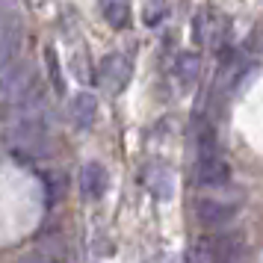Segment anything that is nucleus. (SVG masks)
I'll use <instances>...</instances> for the list:
<instances>
[{
	"label": "nucleus",
	"mask_w": 263,
	"mask_h": 263,
	"mask_svg": "<svg viewBox=\"0 0 263 263\" xmlns=\"http://www.w3.org/2000/svg\"><path fill=\"white\" fill-rule=\"evenodd\" d=\"M80 192H83L86 198H101L104 192L109 190V172L101 163H86L83 168H80Z\"/></svg>",
	"instance_id": "nucleus-7"
},
{
	"label": "nucleus",
	"mask_w": 263,
	"mask_h": 263,
	"mask_svg": "<svg viewBox=\"0 0 263 263\" xmlns=\"http://www.w3.org/2000/svg\"><path fill=\"white\" fill-rule=\"evenodd\" d=\"M21 39H24V30L18 15L9 9V3H0V68L15 60V53L21 50Z\"/></svg>",
	"instance_id": "nucleus-4"
},
{
	"label": "nucleus",
	"mask_w": 263,
	"mask_h": 263,
	"mask_svg": "<svg viewBox=\"0 0 263 263\" xmlns=\"http://www.w3.org/2000/svg\"><path fill=\"white\" fill-rule=\"evenodd\" d=\"M45 190H48V201L57 204L65 198V192H68V180H65V172L60 168H53V172H45Z\"/></svg>",
	"instance_id": "nucleus-12"
},
{
	"label": "nucleus",
	"mask_w": 263,
	"mask_h": 263,
	"mask_svg": "<svg viewBox=\"0 0 263 263\" xmlns=\"http://www.w3.org/2000/svg\"><path fill=\"white\" fill-rule=\"evenodd\" d=\"M195 157H198V183L219 186L228 180V163L219 151L216 133L204 121H198V133H195Z\"/></svg>",
	"instance_id": "nucleus-1"
},
{
	"label": "nucleus",
	"mask_w": 263,
	"mask_h": 263,
	"mask_svg": "<svg viewBox=\"0 0 263 263\" xmlns=\"http://www.w3.org/2000/svg\"><path fill=\"white\" fill-rule=\"evenodd\" d=\"M228 21L222 18V15H216V12H201L195 21H192V33H195V39L201 42L204 48H219L222 42H225V30Z\"/></svg>",
	"instance_id": "nucleus-6"
},
{
	"label": "nucleus",
	"mask_w": 263,
	"mask_h": 263,
	"mask_svg": "<svg viewBox=\"0 0 263 263\" xmlns=\"http://www.w3.org/2000/svg\"><path fill=\"white\" fill-rule=\"evenodd\" d=\"M33 80H36V74H33V68L24 65V62H9V65H3V68H0V107L9 104L15 95H21Z\"/></svg>",
	"instance_id": "nucleus-5"
},
{
	"label": "nucleus",
	"mask_w": 263,
	"mask_h": 263,
	"mask_svg": "<svg viewBox=\"0 0 263 263\" xmlns=\"http://www.w3.org/2000/svg\"><path fill=\"white\" fill-rule=\"evenodd\" d=\"M130 74H133V65L124 53H107L101 65H98V86L107 92V95H119L124 86L130 83Z\"/></svg>",
	"instance_id": "nucleus-2"
},
{
	"label": "nucleus",
	"mask_w": 263,
	"mask_h": 263,
	"mask_svg": "<svg viewBox=\"0 0 263 263\" xmlns=\"http://www.w3.org/2000/svg\"><path fill=\"white\" fill-rule=\"evenodd\" d=\"M18 263H68V257H65V246L60 239H42Z\"/></svg>",
	"instance_id": "nucleus-10"
},
{
	"label": "nucleus",
	"mask_w": 263,
	"mask_h": 263,
	"mask_svg": "<svg viewBox=\"0 0 263 263\" xmlns=\"http://www.w3.org/2000/svg\"><path fill=\"white\" fill-rule=\"evenodd\" d=\"M145 186L157 195L160 201H172L175 198V175L166 166H148L145 168Z\"/></svg>",
	"instance_id": "nucleus-9"
},
{
	"label": "nucleus",
	"mask_w": 263,
	"mask_h": 263,
	"mask_svg": "<svg viewBox=\"0 0 263 263\" xmlns=\"http://www.w3.org/2000/svg\"><path fill=\"white\" fill-rule=\"evenodd\" d=\"M104 15H107V21L112 27H124L127 24V3H121V0H107Z\"/></svg>",
	"instance_id": "nucleus-13"
},
{
	"label": "nucleus",
	"mask_w": 263,
	"mask_h": 263,
	"mask_svg": "<svg viewBox=\"0 0 263 263\" xmlns=\"http://www.w3.org/2000/svg\"><path fill=\"white\" fill-rule=\"evenodd\" d=\"M95 116H98V101L92 92H80V95L71 98L68 104V119L77 130H89L95 124Z\"/></svg>",
	"instance_id": "nucleus-8"
},
{
	"label": "nucleus",
	"mask_w": 263,
	"mask_h": 263,
	"mask_svg": "<svg viewBox=\"0 0 263 263\" xmlns=\"http://www.w3.org/2000/svg\"><path fill=\"white\" fill-rule=\"evenodd\" d=\"M239 210L237 198H228V195H207V198H198L195 204V213L201 219V225L207 228H222L228 225Z\"/></svg>",
	"instance_id": "nucleus-3"
},
{
	"label": "nucleus",
	"mask_w": 263,
	"mask_h": 263,
	"mask_svg": "<svg viewBox=\"0 0 263 263\" xmlns=\"http://www.w3.org/2000/svg\"><path fill=\"white\" fill-rule=\"evenodd\" d=\"M175 71L183 83H195V77L201 71V57L195 50H180L178 60H175Z\"/></svg>",
	"instance_id": "nucleus-11"
}]
</instances>
